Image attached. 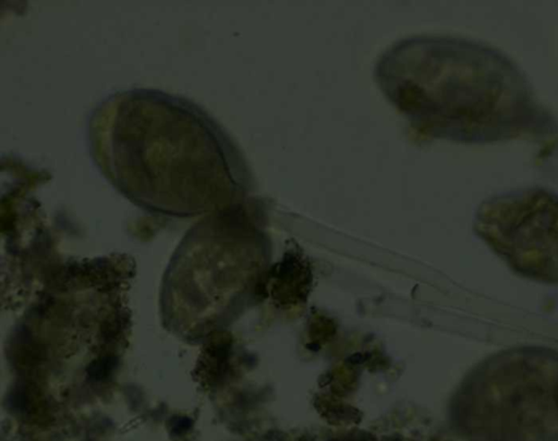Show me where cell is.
I'll use <instances>...</instances> for the list:
<instances>
[{"label": "cell", "instance_id": "cell-1", "mask_svg": "<svg viewBox=\"0 0 558 441\" xmlns=\"http://www.w3.org/2000/svg\"><path fill=\"white\" fill-rule=\"evenodd\" d=\"M91 157L126 199L192 217L257 199L240 146L201 106L154 89L108 96L89 119Z\"/></svg>", "mask_w": 558, "mask_h": 441}, {"label": "cell", "instance_id": "cell-2", "mask_svg": "<svg viewBox=\"0 0 558 441\" xmlns=\"http://www.w3.org/2000/svg\"><path fill=\"white\" fill-rule=\"evenodd\" d=\"M374 78L415 141L484 144L558 131L519 65L475 40L440 35L399 40L380 56Z\"/></svg>", "mask_w": 558, "mask_h": 441}, {"label": "cell", "instance_id": "cell-3", "mask_svg": "<svg viewBox=\"0 0 558 441\" xmlns=\"http://www.w3.org/2000/svg\"><path fill=\"white\" fill-rule=\"evenodd\" d=\"M474 441H558V350L519 346L476 365L451 403Z\"/></svg>", "mask_w": 558, "mask_h": 441}, {"label": "cell", "instance_id": "cell-4", "mask_svg": "<svg viewBox=\"0 0 558 441\" xmlns=\"http://www.w3.org/2000/svg\"><path fill=\"white\" fill-rule=\"evenodd\" d=\"M475 231L517 275L558 285V195L530 187L482 203Z\"/></svg>", "mask_w": 558, "mask_h": 441}, {"label": "cell", "instance_id": "cell-5", "mask_svg": "<svg viewBox=\"0 0 558 441\" xmlns=\"http://www.w3.org/2000/svg\"><path fill=\"white\" fill-rule=\"evenodd\" d=\"M117 359L114 357H106L95 359L89 365L88 371L90 378L94 380H103L109 376L113 371Z\"/></svg>", "mask_w": 558, "mask_h": 441}, {"label": "cell", "instance_id": "cell-6", "mask_svg": "<svg viewBox=\"0 0 558 441\" xmlns=\"http://www.w3.org/2000/svg\"><path fill=\"white\" fill-rule=\"evenodd\" d=\"M190 426H191V422L189 419H177V422L174 425V432H177V434H180L182 432H185V430H187V428H189Z\"/></svg>", "mask_w": 558, "mask_h": 441}]
</instances>
